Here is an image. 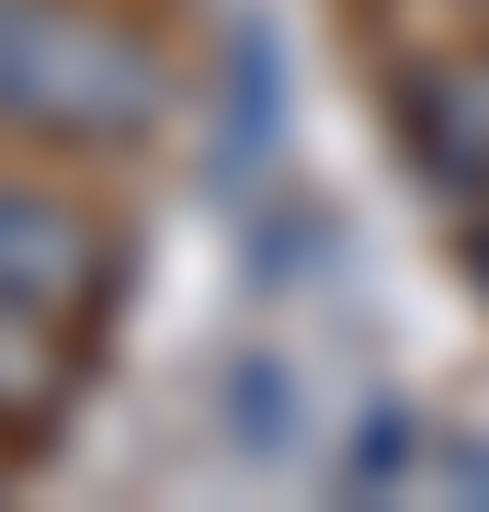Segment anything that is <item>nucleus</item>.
<instances>
[{
    "instance_id": "1a4fd4ad",
    "label": "nucleus",
    "mask_w": 489,
    "mask_h": 512,
    "mask_svg": "<svg viewBox=\"0 0 489 512\" xmlns=\"http://www.w3.org/2000/svg\"><path fill=\"white\" fill-rule=\"evenodd\" d=\"M467 12H489V0H467Z\"/></svg>"
},
{
    "instance_id": "423d86ee",
    "label": "nucleus",
    "mask_w": 489,
    "mask_h": 512,
    "mask_svg": "<svg viewBox=\"0 0 489 512\" xmlns=\"http://www.w3.org/2000/svg\"><path fill=\"white\" fill-rule=\"evenodd\" d=\"M251 456H285L296 444V376L285 365H239V421H228Z\"/></svg>"
},
{
    "instance_id": "7ed1b4c3",
    "label": "nucleus",
    "mask_w": 489,
    "mask_h": 512,
    "mask_svg": "<svg viewBox=\"0 0 489 512\" xmlns=\"http://www.w3.org/2000/svg\"><path fill=\"white\" fill-rule=\"evenodd\" d=\"M387 137H399L410 183L444 205V217H478L489 205V35L467 46H421L399 80H387Z\"/></svg>"
},
{
    "instance_id": "f03ea898",
    "label": "nucleus",
    "mask_w": 489,
    "mask_h": 512,
    "mask_svg": "<svg viewBox=\"0 0 489 512\" xmlns=\"http://www.w3.org/2000/svg\"><path fill=\"white\" fill-rule=\"evenodd\" d=\"M103 285H114V228L46 160H0V308L91 319Z\"/></svg>"
},
{
    "instance_id": "20e7f679",
    "label": "nucleus",
    "mask_w": 489,
    "mask_h": 512,
    "mask_svg": "<svg viewBox=\"0 0 489 512\" xmlns=\"http://www.w3.org/2000/svg\"><path fill=\"white\" fill-rule=\"evenodd\" d=\"M80 387V319H35V308H0V444L46 433Z\"/></svg>"
},
{
    "instance_id": "6e6552de",
    "label": "nucleus",
    "mask_w": 489,
    "mask_h": 512,
    "mask_svg": "<svg viewBox=\"0 0 489 512\" xmlns=\"http://www.w3.org/2000/svg\"><path fill=\"white\" fill-rule=\"evenodd\" d=\"M455 251H467V285L489 296V205H478V217H455Z\"/></svg>"
},
{
    "instance_id": "f257e3e1",
    "label": "nucleus",
    "mask_w": 489,
    "mask_h": 512,
    "mask_svg": "<svg viewBox=\"0 0 489 512\" xmlns=\"http://www.w3.org/2000/svg\"><path fill=\"white\" fill-rule=\"evenodd\" d=\"M171 57L114 0H0V148L114 160L160 126Z\"/></svg>"
},
{
    "instance_id": "0eeeda50",
    "label": "nucleus",
    "mask_w": 489,
    "mask_h": 512,
    "mask_svg": "<svg viewBox=\"0 0 489 512\" xmlns=\"http://www.w3.org/2000/svg\"><path fill=\"white\" fill-rule=\"evenodd\" d=\"M410 501H478V512H489V433H433V444H421Z\"/></svg>"
},
{
    "instance_id": "39448f33",
    "label": "nucleus",
    "mask_w": 489,
    "mask_h": 512,
    "mask_svg": "<svg viewBox=\"0 0 489 512\" xmlns=\"http://www.w3.org/2000/svg\"><path fill=\"white\" fill-rule=\"evenodd\" d=\"M421 444H433V421H421L410 399H376V421H353V444H342V490H364V501H410Z\"/></svg>"
}]
</instances>
